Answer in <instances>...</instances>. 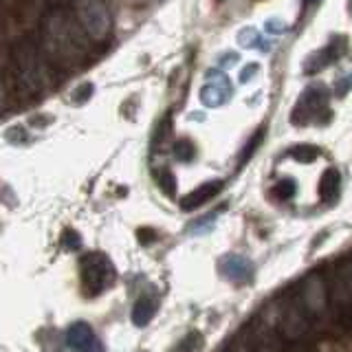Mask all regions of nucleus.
<instances>
[{
    "label": "nucleus",
    "instance_id": "obj_1",
    "mask_svg": "<svg viewBox=\"0 0 352 352\" xmlns=\"http://www.w3.org/2000/svg\"><path fill=\"white\" fill-rule=\"evenodd\" d=\"M80 278L84 295L97 297L115 284L117 271L115 264L104 253H88L80 260Z\"/></svg>",
    "mask_w": 352,
    "mask_h": 352
},
{
    "label": "nucleus",
    "instance_id": "obj_9",
    "mask_svg": "<svg viewBox=\"0 0 352 352\" xmlns=\"http://www.w3.org/2000/svg\"><path fill=\"white\" fill-rule=\"evenodd\" d=\"M154 181H157V185L161 187L163 194H168V196L176 194V179H174V174L170 170L161 168L159 172H154Z\"/></svg>",
    "mask_w": 352,
    "mask_h": 352
},
{
    "label": "nucleus",
    "instance_id": "obj_3",
    "mask_svg": "<svg viewBox=\"0 0 352 352\" xmlns=\"http://www.w3.org/2000/svg\"><path fill=\"white\" fill-rule=\"evenodd\" d=\"M66 346L75 352H104V344L95 335L91 324L75 322L66 330Z\"/></svg>",
    "mask_w": 352,
    "mask_h": 352
},
{
    "label": "nucleus",
    "instance_id": "obj_12",
    "mask_svg": "<svg viewBox=\"0 0 352 352\" xmlns=\"http://www.w3.org/2000/svg\"><path fill=\"white\" fill-rule=\"evenodd\" d=\"M203 348V337L198 333H190L179 346V352H201Z\"/></svg>",
    "mask_w": 352,
    "mask_h": 352
},
{
    "label": "nucleus",
    "instance_id": "obj_11",
    "mask_svg": "<svg viewBox=\"0 0 352 352\" xmlns=\"http://www.w3.org/2000/svg\"><path fill=\"white\" fill-rule=\"evenodd\" d=\"M291 157L302 163H313L319 157V150L315 146H297L291 150Z\"/></svg>",
    "mask_w": 352,
    "mask_h": 352
},
{
    "label": "nucleus",
    "instance_id": "obj_7",
    "mask_svg": "<svg viewBox=\"0 0 352 352\" xmlns=\"http://www.w3.org/2000/svg\"><path fill=\"white\" fill-rule=\"evenodd\" d=\"M157 308H159L157 295H141L135 308H132V324L148 326L152 322V317L157 315Z\"/></svg>",
    "mask_w": 352,
    "mask_h": 352
},
{
    "label": "nucleus",
    "instance_id": "obj_5",
    "mask_svg": "<svg viewBox=\"0 0 352 352\" xmlns=\"http://www.w3.org/2000/svg\"><path fill=\"white\" fill-rule=\"evenodd\" d=\"M220 271H223L229 280H234L236 284H249L253 278L251 262L242 256H227L223 262H220Z\"/></svg>",
    "mask_w": 352,
    "mask_h": 352
},
{
    "label": "nucleus",
    "instance_id": "obj_10",
    "mask_svg": "<svg viewBox=\"0 0 352 352\" xmlns=\"http://www.w3.org/2000/svg\"><path fill=\"white\" fill-rule=\"evenodd\" d=\"M194 154H196V148H194V143L190 139H179V141L174 143V157H176V161L190 163L194 159Z\"/></svg>",
    "mask_w": 352,
    "mask_h": 352
},
{
    "label": "nucleus",
    "instance_id": "obj_15",
    "mask_svg": "<svg viewBox=\"0 0 352 352\" xmlns=\"http://www.w3.org/2000/svg\"><path fill=\"white\" fill-rule=\"evenodd\" d=\"M262 137H264V128H260L256 135L251 137V141L247 143V148H245V152H242V163H245L247 159H251V154H253V150H256L258 146H260V141H262Z\"/></svg>",
    "mask_w": 352,
    "mask_h": 352
},
{
    "label": "nucleus",
    "instance_id": "obj_16",
    "mask_svg": "<svg viewBox=\"0 0 352 352\" xmlns=\"http://www.w3.org/2000/svg\"><path fill=\"white\" fill-rule=\"evenodd\" d=\"M154 238H157V234H154V231L152 229H139V240L143 242V245H148V242H152Z\"/></svg>",
    "mask_w": 352,
    "mask_h": 352
},
{
    "label": "nucleus",
    "instance_id": "obj_4",
    "mask_svg": "<svg viewBox=\"0 0 352 352\" xmlns=\"http://www.w3.org/2000/svg\"><path fill=\"white\" fill-rule=\"evenodd\" d=\"M346 53V38L344 36H337L333 42L328 44V47L324 49V51H319V53H315L311 60L306 62V66H304V71L306 73H315V71H322L324 66H328L330 62H335V60H339L341 55Z\"/></svg>",
    "mask_w": 352,
    "mask_h": 352
},
{
    "label": "nucleus",
    "instance_id": "obj_14",
    "mask_svg": "<svg viewBox=\"0 0 352 352\" xmlns=\"http://www.w3.org/2000/svg\"><path fill=\"white\" fill-rule=\"evenodd\" d=\"M62 247H64L66 251L80 249V247H82V238H80V234H77L75 229H66L64 234H62Z\"/></svg>",
    "mask_w": 352,
    "mask_h": 352
},
{
    "label": "nucleus",
    "instance_id": "obj_6",
    "mask_svg": "<svg viewBox=\"0 0 352 352\" xmlns=\"http://www.w3.org/2000/svg\"><path fill=\"white\" fill-rule=\"evenodd\" d=\"M220 190H223V181H214V183H205L201 187H196L192 194L181 198V209L183 212H194V209L203 207L207 201H212Z\"/></svg>",
    "mask_w": 352,
    "mask_h": 352
},
{
    "label": "nucleus",
    "instance_id": "obj_8",
    "mask_svg": "<svg viewBox=\"0 0 352 352\" xmlns=\"http://www.w3.org/2000/svg\"><path fill=\"white\" fill-rule=\"evenodd\" d=\"M339 183H341V176L335 168H328L319 181V198L324 203H333L337 194H339Z\"/></svg>",
    "mask_w": 352,
    "mask_h": 352
},
{
    "label": "nucleus",
    "instance_id": "obj_2",
    "mask_svg": "<svg viewBox=\"0 0 352 352\" xmlns=\"http://www.w3.org/2000/svg\"><path fill=\"white\" fill-rule=\"evenodd\" d=\"M319 115H328V106H326V91L322 86L319 88H308L302 95V99L297 102L293 110V124H308L313 117Z\"/></svg>",
    "mask_w": 352,
    "mask_h": 352
},
{
    "label": "nucleus",
    "instance_id": "obj_13",
    "mask_svg": "<svg viewBox=\"0 0 352 352\" xmlns=\"http://www.w3.org/2000/svg\"><path fill=\"white\" fill-rule=\"evenodd\" d=\"M275 196H278L280 201H289V198H293L295 196V181L282 179L278 185H275Z\"/></svg>",
    "mask_w": 352,
    "mask_h": 352
}]
</instances>
